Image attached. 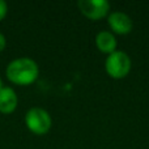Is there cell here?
Returning <instances> with one entry per match:
<instances>
[{
	"label": "cell",
	"mask_w": 149,
	"mask_h": 149,
	"mask_svg": "<svg viewBox=\"0 0 149 149\" xmlns=\"http://www.w3.org/2000/svg\"><path fill=\"white\" fill-rule=\"evenodd\" d=\"M5 74L12 84L28 86L38 79L39 68L38 64L30 58H17L7 65Z\"/></svg>",
	"instance_id": "obj_1"
},
{
	"label": "cell",
	"mask_w": 149,
	"mask_h": 149,
	"mask_svg": "<svg viewBox=\"0 0 149 149\" xmlns=\"http://www.w3.org/2000/svg\"><path fill=\"white\" fill-rule=\"evenodd\" d=\"M132 67L131 58L127 52L122 50L111 52L105 59V71L111 79L120 80L130 73Z\"/></svg>",
	"instance_id": "obj_2"
},
{
	"label": "cell",
	"mask_w": 149,
	"mask_h": 149,
	"mask_svg": "<svg viewBox=\"0 0 149 149\" xmlns=\"http://www.w3.org/2000/svg\"><path fill=\"white\" fill-rule=\"evenodd\" d=\"M25 124L34 135H46L51 130L52 119L45 109L31 107L25 114Z\"/></svg>",
	"instance_id": "obj_3"
},
{
	"label": "cell",
	"mask_w": 149,
	"mask_h": 149,
	"mask_svg": "<svg viewBox=\"0 0 149 149\" xmlns=\"http://www.w3.org/2000/svg\"><path fill=\"white\" fill-rule=\"evenodd\" d=\"M80 12L89 20H101L109 16L110 3L106 0H80L77 3Z\"/></svg>",
	"instance_id": "obj_4"
},
{
	"label": "cell",
	"mask_w": 149,
	"mask_h": 149,
	"mask_svg": "<svg viewBox=\"0 0 149 149\" xmlns=\"http://www.w3.org/2000/svg\"><path fill=\"white\" fill-rule=\"evenodd\" d=\"M107 24L111 29V33L119 34V36L130 34L134 28V22H132L131 17L122 10H114V12L109 13Z\"/></svg>",
	"instance_id": "obj_5"
},
{
	"label": "cell",
	"mask_w": 149,
	"mask_h": 149,
	"mask_svg": "<svg viewBox=\"0 0 149 149\" xmlns=\"http://www.w3.org/2000/svg\"><path fill=\"white\" fill-rule=\"evenodd\" d=\"M18 97L16 92L9 86H3L0 90V113L9 115L17 109Z\"/></svg>",
	"instance_id": "obj_6"
},
{
	"label": "cell",
	"mask_w": 149,
	"mask_h": 149,
	"mask_svg": "<svg viewBox=\"0 0 149 149\" xmlns=\"http://www.w3.org/2000/svg\"><path fill=\"white\" fill-rule=\"evenodd\" d=\"M95 46L101 52L109 55L116 51V37L109 30H101L95 36Z\"/></svg>",
	"instance_id": "obj_7"
},
{
	"label": "cell",
	"mask_w": 149,
	"mask_h": 149,
	"mask_svg": "<svg viewBox=\"0 0 149 149\" xmlns=\"http://www.w3.org/2000/svg\"><path fill=\"white\" fill-rule=\"evenodd\" d=\"M8 13V5L4 0H0V21L4 20Z\"/></svg>",
	"instance_id": "obj_8"
},
{
	"label": "cell",
	"mask_w": 149,
	"mask_h": 149,
	"mask_svg": "<svg viewBox=\"0 0 149 149\" xmlns=\"http://www.w3.org/2000/svg\"><path fill=\"white\" fill-rule=\"evenodd\" d=\"M5 46H7V39H5L4 34L0 33V52L5 49Z\"/></svg>",
	"instance_id": "obj_9"
},
{
	"label": "cell",
	"mask_w": 149,
	"mask_h": 149,
	"mask_svg": "<svg viewBox=\"0 0 149 149\" xmlns=\"http://www.w3.org/2000/svg\"><path fill=\"white\" fill-rule=\"evenodd\" d=\"M3 89V81H1V79H0V90Z\"/></svg>",
	"instance_id": "obj_10"
}]
</instances>
